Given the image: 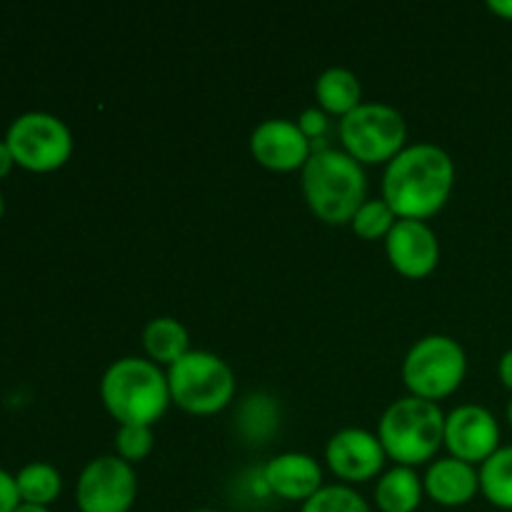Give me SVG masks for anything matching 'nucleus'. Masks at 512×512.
Here are the masks:
<instances>
[{"instance_id": "nucleus-10", "label": "nucleus", "mask_w": 512, "mask_h": 512, "mask_svg": "<svg viewBox=\"0 0 512 512\" xmlns=\"http://www.w3.org/2000/svg\"><path fill=\"white\" fill-rule=\"evenodd\" d=\"M450 455L470 465H483L500 448V425L483 405H458L445 415V438Z\"/></svg>"}, {"instance_id": "nucleus-1", "label": "nucleus", "mask_w": 512, "mask_h": 512, "mask_svg": "<svg viewBox=\"0 0 512 512\" xmlns=\"http://www.w3.org/2000/svg\"><path fill=\"white\" fill-rule=\"evenodd\" d=\"M455 183V163L433 143L400 150L383 173V200L398 218L425 220L448 203Z\"/></svg>"}, {"instance_id": "nucleus-26", "label": "nucleus", "mask_w": 512, "mask_h": 512, "mask_svg": "<svg viewBox=\"0 0 512 512\" xmlns=\"http://www.w3.org/2000/svg\"><path fill=\"white\" fill-rule=\"evenodd\" d=\"M498 375L503 380V385L508 390H512V348L508 353H503V358L498 360Z\"/></svg>"}, {"instance_id": "nucleus-31", "label": "nucleus", "mask_w": 512, "mask_h": 512, "mask_svg": "<svg viewBox=\"0 0 512 512\" xmlns=\"http://www.w3.org/2000/svg\"><path fill=\"white\" fill-rule=\"evenodd\" d=\"M3 210H5V200H3V193H0V218H3Z\"/></svg>"}, {"instance_id": "nucleus-17", "label": "nucleus", "mask_w": 512, "mask_h": 512, "mask_svg": "<svg viewBox=\"0 0 512 512\" xmlns=\"http://www.w3.org/2000/svg\"><path fill=\"white\" fill-rule=\"evenodd\" d=\"M315 98H318L320 108L325 113H335L345 118L363 103L360 100L363 98V85H360L358 75L353 70L333 65V68H325L315 80Z\"/></svg>"}, {"instance_id": "nucleus-25", "label": "nucleus", "mask_w": 512, "mask_h": 512, "mask_svg": "<svg viewBox=\"0 0 512 512\" xmlns=\"http://www.w3.org/2000/svg\"><path fill=\"white\" fill-rule=\"evenodd\" d=\"M20 493L18 483H15V475H10L8 470L0 468V512H15L20 508Z\"/></svg>"}, {"instance_id": "nucleus-3", "label": "nucleus", "mask_w": 512, "mask_h": 512, "mask_svg": "<svg viewBox=\"0 0 512 512\" xmlns=\"http://www.w3.org/2000/svg\"><path fill=\"white\" fill-rule=\"evenodd\" d=\"M100 400L120 425L153 428L173 403L168 373H163L153 360L120 358L103 373Z\"/></svg>"}, {"instance_id": "nucleus-23", "label": "nucleus", "mask_w": 512, "mask_h": 512, "mask_svg": "<svg viewBox=\"0 0 512 512\" xmlns=\"http://www.w3.org/2000/svg\"><path fill=\"white\" fill-rule=\"evenodd\" d=\"M153 428L148 425H120L115 433V450L125 463H140L153 453Z\"/></svg>"}, {"instance_id": "nucleus-13", "label": "nucleus", "mask_w": 512, "mask_h": 512, "mask_svg": "<svg viewBox=\"0 0 512 512\" xmlns=\"http://www.w3.org/2000/svg\"><path fill=\"white\" fill-rule=\"evenodd\" d=\"M390 265L405 278H425L438 268L440 243L435 230L425 220L398 218L385 238Z\"/></svg>"}, {"instance_id": "nucleus-6", "label": "nucleus", "mask_w": 512, "mask_h": 512, "mask_svg": "<svg viewBox=\"0 0 512 512\" xmlns=\"http://www.w3.org/2000/svg\"><path fill=\"white\" fill-rule=\"evenodd\" d=\"M468 373V355L450 335H425L403 360V380L415 398L440 400L460 388Z\"/></svg>"}, {"instance_id": "nucleus-21", "label": "nucleus", "mask_w": 512, "mask_h": 512, "mask_svg": "<svg viewBox=\"0 0 512 512\" xmlns=\"http://www.w3.org/2000/svg\"><path fill=\"white\" fill-rule=\"evenodd\" d=\"M300 512H373L368 500L350 485H323Z\"/></svg>"}, {"instance_id": "nucleus-30", "label": "nucleus", "mask_w": 512, "mask_h": 512, "mask_svg": "<svg viewBox=\"0 0 512 512\" xmlns=\"http://www.w3.org/2000/svg\"><path fill=\"white\" fill-rule=\"evenodd\" d=\"M505 415H508V423H510V428H512V400L508 403V410H505Z\"/></svg>"}, {"instance_id": "nucleus-2", "label": "nucleus", "mask_w": 512, "mask_h": 512, "mask_svg": "<svg viewBox=\"0 0 512 512\" xmlns=\"http://www.w3.org/2000/svg\"><path fill=\"white\" fill-rule=\"evenodd\" d=\"M300 185L310 210L328 225L350 223L360 205L368 200L363 165L345 150H315L300 170Z\"/></svg>"}, {"instance_id": "nucleus-11", "label": "nucleus", "mask_w": 512, "mask_h": 512, "mask_svg": "<svg viewBox=\"0 0 512 512\" xmlns=\"http://www.w3.org/2000/svg\"><path fill=\"white\" fill-rule=\"evenodd\" d=\"M385 448L375 433L365 428H343L325 445L330 470L345 483L373 480L385 465Z\"/></svg>"}, {"instance_id": "nucleus-12", "label": "nucleus", "mask_w": 512, "mask_h": 512, "mask_svg": "<svg viewBox=\"0 0 512 512\" xmlns=\"http://www.w3.org/2000/svg\"><path fill=\"white\" fill-rule=\"evenodd\" d=\"M250 153L263 168L288 173V170H303L313 155V143L293 120L268 118L250 133Z\"/></svg>"}, {"instance_id": "nucleus-22", "label": "nucleus", "mask_w": 512, "mask_h": 512, "mask_svg": "<svg viewBox=\"0 0 512 512\" xmlns=\"http://www.w3.org/2000/svg\"><path fill=\"white\" fill-rule=\"evenodd\" d=\"M395 223H398V215L393 213V208L383 198H368L350 220L355 233L365 240L388 238Z\"/></svg>"}, {"instance_id": "nucleus-16", "label": "nucleus", "mask_w": 512, "mask_h": 512, "mask_svg": "<svg viewBox=\"0 0 512 512\" xmlns=\"http://www.w3.org/2000/svg\"><path fill=\"white\" fill-rule=\"evenodd\" d=\"M423 478L408 465H395L375 485V505L380 512H415L423 503Z\"/></svg>"}, {"instance_id": "nucleus-28", "label": "nucleus", "mask_w": 512, "mask_h": 512, "mask_svg": "<svg viewBox=\"0 0 512 512\" xmlns=\"http://www.w3.org/2000/svg\"><path fill=\"white\" fill-rule=\"evenodd\" d=\"M488 8L493 10L495 15H500V18L512 20V0H490Z\"/></svg>"}, {"instance_id": "nucleus-24", "label": "nucleus", "mask_w": 512, "mask_h": 512, "mask_svg": "<svg viewBox=\"0 0 512 512\" xmlns=\"http://www.w3.org/2000/svg\"><path fill=\"white\" fill-rule=\"evenodd\" d=\"M298 128L303 130L305 138L313 143L315 138H320V135L328 130V115H325V110H320V108L303 110V113H300V118H298Z\"/></svg>"}, {"instance_id": "nucleus-5", "label": "nucleus", "mask_w": 512, "mask_h": 512, "mask_svg": "<svg viewBox=\"0 0 512 512\" xmlns=\"http://www.w3.org/2000/svg\"><path fill=\"white\" fill-rule=\"evenodd\" d=\"M170 400L193 415H213L228 408L235 395L233 368L210 350H188L168 368Z\"/></svg>"}, {"instance_id": "nucleus-7", "label": "nucleus", "mask_w": 512, "mask_h": 512, "mask_svg": "<svg viewBox=\"0 0 512 512\" xmlns=\"http://www.w3.org/2000/svg\"><path fill=\"white\" fill-rule=\"evenodd\" d=\"M343 148L360 165L390 163L405 148L408 125L398 108L388 103H360L340 120Z\"/></svg>"}, {"instance_id": "nucleus-9", "label": "nucleus", "mask_w": 512, "mask_h": 512, "mask_svg": "<svg viewBox=\"0 0 512 512\" xmlns=\"http://www.w3.org/2000/svg\"><path fill=\"white\" fill-rule=\"evenodd\" d=\"M135 498V470L118 455H100L90 460L75 485V503L80 512H130Z\"/></svg>"}, {"instance_id": "nucleus-15", "label": "nucleus", "mask_w": 512, "mask_h": 512, "mask_svg": "<svg viewBox=\"0 0 512 512\" xmlns=\"http://www.w3.org/2000/svg\"><path fill=\"white\" fill-rule=\"evenodd\" d=\"M423 488L425 495L443 508H460L480 493V475L475 465L448 455L430 463L423 475Z\"/></svg>"}, {"instance_id": "nucleus-19", "label": "nucleus", "mask_w": 512, "mask_h": 512, "mask_svg": "<svg viewBox=\"0 0 512 512\" xmlns=\"http://www.w3.org/2000/svg\"><path fill=\"white\" fill-rule=\"evenodd\" d=\"M480 493L490 505L512 510V445H500L478 470Z\"/></svg>"}, {"instance_id": "nucleus-18", "label": "nucleus", "mask_w": 512, "mask_h": 512, "mask_svg": "<svg viewBox=\"0 0 512 512\" xmlns=\"http://www.w3.org/2000/svg\"><path fill=\"white\" fill-rule=\"evenodd\" d=\"M143 345L153 363H165L170 368L175 360H180L190 350V335L180 320L160 315L145 325Z\"/></svg>"}, {"instance_id": "nucleus-29", "label": "nucleus", "mask_w": 512, "mask_h": 512, "mask_svg": "<svg viewBox=\"0 0 512 512\" xmlns=\"http://www.w3.org/2000/svg\"><path fill=\"white\" fill-rule=\"evenodd\" d=\"M15 512H50L48 508H40V505H25V503H20V508L15 510Z\"/></svg>"}, {"instance_id": "nucleus-8", "label": "nucleus", "mask_w": 512, "mask_h": 512, "mask_svg": "<svg viewBox=\"0 0 512 512\" xmlns=\"http://www.w3.org/2000/svg\"><path fill=\"white\" fill-rule=\"evenodd\" d=\"M15 165L33 173H50L68 163L73 153V133L58 115L30 110L18 115L5 133Z\"/></svg>"}, {"instance_id": "nucleus-20", "label": "nucleus", "mask_w": 512, "mask_h": 512, "mask_svg": "<svg viewBox=\"0 0 512 512\" xmlns=\"http://www.w3.org/2000/svg\"><path fill=\"white\" fill-rule=\"evenodd\" d=\"M15 483H18L20 500L25 505H40V508L55 503L63 490V478H60L58 468H53L50 463L25 465L15 475Z\"/></svg>"}, {"instance_id": "nucleus-14", "label": "nucleus", "mask_w": 512, "mask_h": 512, "mask_svg": "<svg viewBox=\"0 0 512 512\" xmlns=\"http://www.w3.org/2000/svg\"><path fill=\"white\" fill-rule=\"evenodd\" d=\"M263 483L278 498L305 503L323 488V470L313 455L280 453L265 463Z\"/></svg>"}, {"instance_id": "nucleus-4", "label": "nucleus", "mask_w": 512, "mask_h": 512, "mask_svg": "<svg viewBox=\"0 0 512 512\" xmlns=\"http://www.w3.org/2000/svg\"><path fill=\"white\" fill-rule=\"evenodd\" d=\"M385 455L398 465L415 468L435 458L445 438V413L433 400L398 398L385 408L378 423Z\"/></svg>"}, {"instance_id": "nucleus-32", "label": "nucleus", "mask_w": 512, "mask_h": 512, "mask_svg": "<svg viewBox=\"0 0 512 512\" xmlns=\"http://www.w3.org/2000/svg\"><path fill=\"white\" fill-rule=\"evenodd\" d=\"M190 512H220V510H210V508H200V510H190Z\"/></svg>"}, {"instance_id": "nucleus-27", "label": "nucleus", "mask_w": 512, "mask_h": 512, "mask_svg": "<svg viewBox=\"0 0 512 512\" xmlns=\"http://www.w3.org/2000/svg\"><path fill=\"white\" fill-rule=\"evenodd\" d=\"M13 165H15V160H13V153H10L8 143H5V140H0V180H3L10 170H13Z\"/></svg>"}]
</instances>
